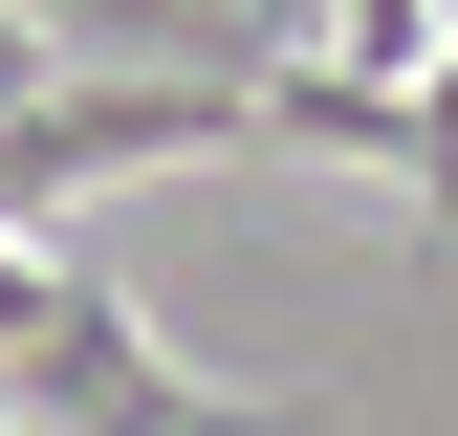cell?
<instances>
[{
  "instance_id": "obj_1",
  "label": "cell",
  "mask_w": 458,
  "mask_h": 436,
  "mask_svg": "<svg viewBox=\"0 0 458 436\" xmlns=\"http://www.w3.org/2000/svg\"><path fill=\"white\" fill-rule=\"evenodd\" d=\"M262 131V88L241 66H131V88H22V109H0V218H22V240H44V197H88V175H153V153H241Z\"/></svg>"
},
{
  "instance_id": "obj_2",
  "label": "cell",
  "mask_w": 458,
  "mask_h": 436,
  "mask_svg": "<svg viewBox=\"0 0 458 436\" xmlns=\"http://www.w3.org/2000/svg\"><path fill=\"white\" fill-rule=\"evenodd\" d=\"M0 393H22V436H218L241 393H197V371H153V327L109 262H44V327L0 349Z\"/></svg>"
},
{
  "instance_id": "obj_3",
  "label": "cell",
  "mask_w": 458,
  "mask_h": 436,
  "mask_svg": "<svg viewBox=\"0 0 458 436\" xmlns=\"http://www.w3.org/2000/svg\"><path fill=\"white\" fill-rule=\"evenodd\" d=\"M22 327H44V240L0 218V349H22Z\"/></svg>"
}]
</instances>
